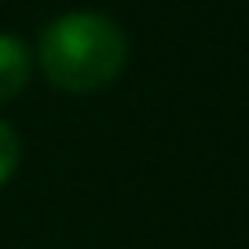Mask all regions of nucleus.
Here are the masks:
<instances>
[{
    "instance_id": "obj_1",
    "label": "nucleus",
    "mask_w": 249,
    "mask_h": 249,
    "mask_svg": "<svg viewBox=\"0 0 249 249\" xmlns=\"http://www.w3.org/2000/svg\"><path fill=\"white\" fill-rule=\"evenodd\" d=\"M37 59L55 88L88 95L107 88L128 62V37L99 11H70L40 30Z\"/></svg>"
},
{
    "instance_id": "obj_2",
    "label": "nucleus",
    "mask_w": 249,
    "mask_h": 249,
    "mask_svg": "<svg viewBox=\"0 0 249 249\" xmlns=\"http://www.w3.org/2000/svg\"><path fill=\"white\" fill-rule=\"evenodd\" d=\"M30 70H33L30 48L15 33H0V103L15 99L22 92L30 81Z\"/></svg>"
},
{
    "instance_id": "obj_3",
    "label": "nucleus",
    "mask_w": 249,
    "mask_h": 249,
    "mask_svg": "<svg viewBox=\"0 0 249 249\" xmlns=\"http://www.w3.org/2000/svg\"><path fill=\"white\" fill-rule=\"evenodd\" d=\"M18 158H22V143H18L15 128H11L8 121H0V187L15 176Z\"/></svg>"
}]
</instances>
